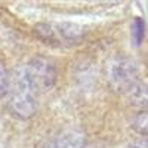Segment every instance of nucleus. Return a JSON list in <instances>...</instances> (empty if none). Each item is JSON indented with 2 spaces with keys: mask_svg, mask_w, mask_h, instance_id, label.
<instances>
[{
  "mask_svg": "<svg viewBox=\"0 0 148 148\" xmlns=\"http://www.w3.org/2000/svg\"><path fill=\"white\" fill-rule=\"evenodd\" d=\"M9 110L18 119H30L39 107V96L42 95L30 82L22 68H18L12 83L9 84Z\"/></svg>",
  "mask_w": 148,
  "mask_h": 148,
  "instance_id": "1",
  "label": "nucleus"
},
{
  "mask_svg": "<svg viewBox=\"0 0 148 148\" xmlns=\"http://www.w3.org/2000/svg\"><path fill=\"white\" fill-rule=\"evenodd\" d=\"M84 148H108V147L104 145V144H101V142H95V144H92L89 147H84Z\"/></svg>",
  "mask_w": 148,
  "mask_h": 148,
  "instance_id": "11",
  "label": "nucleus"
},
{
  "mask_svg": "<svg viewBox=\"0 0 148 148\" xmlns=\"http://www.w3.org/2000/svg\"><path fill=\"white\" fill-rule=\"evenodd\" d=\"M127 101L133 107H139L141 110H148V83L138 82L133 88L126 93Z\"/></svg>",
  "mask_w": 148,
  "mask_h": 148,
  "instance_id": "6",
  "label": "nucleus"
},
{
  "mask_svg": "<svg viewBox=\"0 0 148 148\" xmlns=\"http://www.w3.org/2000/svg\"><path fill=\"white\" fill-rule=\"evenodd\" d=\"M132 129L144 136H148V110H141L132 119Z\"/></svg>",
  "mask_w": 148,
  "mask_h": 148,
  "instance_id": "7",
  "label": "nucleus"
},
{
  "mask_svg": "<svg viewBox=\"0 0 148 148\" xmlns=\"http://www.w3.org/2000/svg\"><path fill=\"white\" fill-rule=\"evenodd\" d=\"M110 88L117 93H127L139 82V68L133 59L127 56H114L105 70Z\"/></svg>",
  "mask_w": 148,
  "mask_h": 148,
  "instance_id": "2",
  "label": "nucleus"
},
{
  "mask_svg": "<svg viewBox=\"0 0 148 148\" xmlns=\"http://www.w3.org/2000/svg\"><path fill=\"white\" fill-rule=\"evenodd\" d=\"M36 34L46 43H52L56 46H71L79 43L84 30L74 24H61V22H43L36 25Z\"/></svg>",
  "mask_w": 148,
  "mask_h": 148,
  "instance_id": "3",
  "label": "nucleus"
},
{
  "mask_svg": "<svg viewBox=\"0 0 148 148\" xmlns=\"http://www.w3.org/2000/svg\"><path fill=\"white\" fill-rule=\"evenodd\" d=\"M86 136L79 127H64L51 136L42 148H84Z\"/></svg>",
  "mask_w": 148,
  "mask_h": 148,
  "instance_id": "5",
  "label": "nucleus"
},
{
  "mask_svg": "<svg viewBox=\"0 0 148 148\" xmlns=\"http://www.w3.org/2000/svg\"><path fill=\"white\" fill-rule=\"evenodd\" d=\"M126 148H148V138H141L126 145Z\"/></svg>",
  "mask_w": 148,
  "mask_h": 148,
  "instance_id": "9",
  "label": "nucleus"
},
{
  "mask_svg": "<svg viewBox=\"0 0 148 148\" xmlns=\"http://www.w3.org/2000/svg\"><path fill=\"white\" fill-rule=\"evenodd\" d=\"M135 25H136V43H141V39H142V34H144V24L141 19H136V22H135Z\"/></svg>",
  "mask_w": 148,
  "mask_h": 148,
  "instance_id": "10",
  "label": "nucleus"
},
{
  "mask_svg": "<svg viewBox=\"0 0 148 148\" xmlns=\"http://www.w3.org/2000/svg\"><path fill=\"white\" fill-rule=\"evenodd\" d=\"M22 71L40 93L49 92L56 83V65L51 58L36 56L22 67Z\"/></svg>",
  "mask_w": 148,
  "mask_h": 148,
  "instance_id": "4",
  "label": "nucleus"
},
{
  "mask_svg": "<svg viewBox=\"0 0 148 148\" xmlns=\"http://www.w3.org/2000/svg\"><path fill=\"white\" fill-rule=\"evenodd\" d=\"M9 90V76L3 61L0 59V98H3Z\"/></svg>",
  "mask_w": 148,
  "mask_h": 148,
  "instance_id": "8",
  "label": "nucleus"
}]
</instances>
